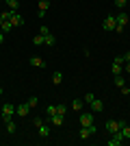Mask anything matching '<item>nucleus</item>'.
Masks as SVG:
<instances>
[{
	"instance_id": "nucleus-4",
	"label": "nucleus",
	"mask_w": 130,
	"mask_h": 146,
	"mask_svg": "<svg viewBox=\"0 0 130 146\" xmlns=\"http://www.w3.org/2000/svg\"><path fill=\"white\" fill-rule=\"evenodd\" d=\"M122 127H124V120H108V122H106V131H108L111 135L117 133Z\"/></svg>"
},
{
	"instance_id": "nucleus-22",
	"label": "nucleus",
	"mask_w": 130,
	"mask_h": 146,
	"mask_svg": "<svg viewBox=\"0 0 130 146\" xmlns=\"http://www.w3.org/2000/svg\"><path fill=\"white\" fill-rule=\"evenodd\" d=\"M7 131H9V133H15V131H18V124H15L13 120H9L7 122Z\"/></svg>"
},
{
	"instance_id": "nucleus-24",
	"label": "nucleus",
	"mask_w": 130,
	"mask_h": 146,
	"mask_svg": "<svg viewBox=\"0 0 130 146\" xmlns=\"http://www.w3.org/2000/svg\"><path fill=\"white\" fill-rule=\"evenodd\" d=\"M33 44H35V46H43V35H41V33L33 37Z\"/></svg>"
},
{
	"instance_id": "nucleus-34",
	"label": "nucleus",
	"mask_w": 130,
	"mask_h": 146,
	"mask_svg": "<svg viewBox=\"0 0 130 146\" xmlns=\"http://www.w3.org/2000/svg\"><path fill=\"white\" fill-rule=\"evenodd\" d=\"M5 44V33H0V46Z\"/></svg>"
},
{
	"instance_id": "nucleus-15",
	"label": "nucleus",
	"mask_w": 130,
	"mask_h": 146,
	"mask_svg": "<svg viewBox=\"0 0 130 146\" xmlns=\"http://www.w3.org/2000/svg\"><path fill=\"white\" fill-rule=\"evenodd\" d=\"M31 66H35V68H46V61H43L41 57H31Z\"/></svg>"
},
{
	"instance_id": "nucleus-16",
	"label": "nucleus",
	"mask_w": 130,
	"mask_h": 146,
	"mask_svg": "<svg viewBox=\"0 0 130 146\" xmlns=\"http://www.w3.org/2000/svg\"><path fill=\"white\" fill-rule=\"evenodd\" d=\"M113 83H115V87H124L126 85V79L122 76V74H115V76H113Z\"/></svg>"
},
{
	"instance_id": "nucleus-18",
	"label": "nucleus",
	"mask_w": 130,
	"mask_h": 146,
	"mask_svg": "<svg viewBox=\"0 0 130 146\" xmlns=\"http://www.w3.org/2000/svg\"><path fill=\"white\" fill-rule=\"evenodd\" d=\"M37 131H39V135H41V137H48V135H50V127L46 124V122H43V124L37 129Z\"/></svg>"
},
{
	"instance_id": "nucleus-27",
	"label": "nucleus",
	"mask_w": 130,
	"mask_h": 146,
	"mask_svg": "<svg viewBox=\"0 0 130 146\" xmlns=\"http://www.w3.org/2000/svg\"><path fill=\"white\" fill-rule=\"evenodd\" d=\"M115 5H117V9H124L126 5H128V0H113Z\"/></svg>"
},
{
	"instance_id": "nucleus-30",
	"label": "nucleus",
	"mask_w": 130,
	"mask_h": 146,
	"mask_svg": "<svg viewBox=\"0 0 130 146\" xmlns=\"http://www.w3.org/2000/svg\"><path fill=\"white\" fill-rule=\"evenodd\" d=\"M54 113H56V107H54V105H48V118L54 116Z\"/></svg>"
},
{
	"instance_id": "nucleus-21",
	"label": "nucleus",
	"mask_w": 130,
	"mask_h": 146,
	"mask_svg": "<svg viewBox=\"0 0 130 146\" xmlns=\"http://www.w3.org/2000/svg\"><path fill=\"white\" fill-rule=\"evenodd\" d=\"M11 22H9V20H7V22H2V24H0V31H2V33H11Z\"/></svg>"
},
{
	"instance_id": "nucleus-20",
	"label": "nucleus",
	"mask_w": 130,
	"mask_h": 146,
	"mask_svg": "<svg viewBox=\"0 0 130 146\" xmlns=\"http://www.w3.org/2000/svg\"><path fill=\"white\" fill-rule=\"evenodd\" d=\"M52 83H54V85H61L63 83V74L61 72H52Z\"/></svg>"
},
{
	"instance_id": "nucleus-36",
	"label": "nucleus",
	"mask_w": 130,
	"mask_h": 146,
	"mask_svg": "<svg viewBox=\"0 0 130 146\" xmlns=\"http://www.w3.org/2000/svg\"><path fill=\"white\" fill-rule=\"evenodd\" d=\"M0 96H2V85H0Z\"/></svg>"
},
{
	"instance_id": "nucleus-9",
	"label": "nucleus",
	"mask_w": 130,
	"mask_h": 146,
	"mask_svg": "<svg viewBox=\"0 0 130 146\" xmlns=\"http://www.w3.org/2000/svg\"><path fill=\"white\" fill-rule=\"evenodd\" d=\"M115 18H117V24H119V26H128V22H130V15H128V13H126V11L117 13Z\"/></svg>"
},
{
	"instance_id": "nucleus-5",
	"label": "nucleus",
	"mask_w": 130,
	"mask_h": 146,
	"mask_svg": "<svg viewBox=\"0 0 130 146\" xmlns=\"http://www.w3.org/2000/svg\"><path fill=\"white\" fill-rule=\"evenodd\" d=\"M115 26H117V18H115V15H106L104 22H102V29L104 31H115Z\"/></svg>"
},
{
	"instance_id": "nucleus-32",
	"label": "nucleus",
	"mask_w": 130,
	"mask_h": 146,
	"mask_svg": "<svg viewBox=\"0 0 130 146\" xmlns=\"http://www.w3.org/2000/svg\"><path fill=\"white\" fill-rule=\"evenodd\" d=\"M124 31H126V26H119V24L115 26V33H124Z\"/></svg>"
},
{
	"instance_id": "nucleus-23",
	"label": "nucleus",
	"mask_w": 130,
	"mask_h": 146,
	"mask_svg": "<svg viewBox=\"0 0 130 146\" xmlns=\"http://www.w3.org/2000/svg\"><path fill=\"white\" fill-rule=\"evenodd\" d=\"M9 18H11V11H9V9H7V11H0V24H2V22H7Z\"/></svg>"
},
{
	"instance_id": "nucleus-11",
	"label": "nucleus",
	"mask_w": 130,
	"mask_h": 146,
	"mask_svg": "<svg viewBox=\"0 0 130 146\" xmlns=\"http://www.w3.org/2000/svg\"><path fill=\"white\" fill-rule=\"evenodd\" d=\"M48 122H52L54 127H61L63 122H65V116H61V113H54V116H50V118H48Z\"/></svg>"
},
{
	"instance_id": "nucleus-6",
	"label": "nucleus",
	"mask_w": 130,
	"mask_h": 146,
	"mask_svg": "<svg viewBox=\"0 0 130 146\" xmlns=\"http://www.w3.org/2000/svg\"><path fill=\"white\" fill-rule=\"evenodd\" d=\"M9 22H11V26H13V29H18V26H22V24H24V15H22L20 11H15V13H11Z\"/></svg>"
},
{
	"instance_id": "nucleus-7",
	"label": "nucleus",
	"mask_w": 130,
	"mask_h": 146,
	"mask_svg": "<svg viewBox=\"0 0 130 146\" xmlns=\"http://www.w3.org/2000/svg\"><path fill=\"white\" fill-rule=\"evenodd\" d=\"M89 105H91V111H93V113H102V111H104V103H102L100 98H93Z\"/></svg>"
},
{
	"instance_id": "nucleus-35",
	"label": "nucleus",
	"mask_w": 130,
	"mask_h": 146,
	"mask_svg": "<svg viewBox=\"0 0 130 146\" xmlns=\"http://www.w3.org/2000/svg\"><path fill=\"white\" fill-rule=\"evenodd\" d=\"M126 61H130V52H126V55H124V63H126Z\"/></svg>"
},
{
	"instance_id": "nucleus-12",
	"label": "nucleus",
	"mask_w": 130,
	"mask_h": 146,
	"mask_svg": "<svg viewBox=\"0 0 130 146\" xmlns=\"http://www.w3.org/2000/svg\"><path fill=\"white\" fill-rule=\"evenodd\" d=\"M50 9V0H39V18H43V15H46V11H48Z\"/></svg>"
},
{
	"instance_id": "nucleus-8",
	"label": "nucleus",
	"mask_w": 130,
	"mask_h": 146,
	"mask_svg": "<svg viewBox=\"0 0 130 146\" xmlns=\"http://www.w3.org/2000/svg\"><path fill=\"white\" fill-rule=\"evenodd\" d=\"M28 111H31V105H28V103H22V105L15 107V113H18L20 118H26V116H28Z\"/></svg>"
},
{
	"instance_id": "nucleus-25",
	"label": "nucleus",
	"mask_w": 130,
	"mask_h": 146,
	"mask_svg": "<svg viewBox=\"0 0 130 146\" xmlns=\"http://www.w3.org/2000/svg\"><path fill=\"white\" fill-rule=\"evenodd\" d=\"M26 103L31 105V109H33V107H35V105L39 103V98H37V96H31V98H28V100H26Z\"/></svg>"
},
{
	"instance_id": "nucleus-37",
	"label": "nucleus",
	"mask_w": 130,
	"mask_h": 146,
	"mask_svg": "<svg viewBox=\"0 0 130 146\" xmlns=\"http://www.w3.org/2000/svg\"><path fill=\"white\" fill-rule=\"evenodd\" d=\"M0 113H2V107H0Z\"/></svg>"
},
{
	"instance_id": "nucleus-3",
	"label": "nucleus",
	"mask_w": 130,
	"mask_h": 146,
	"mask_svg": "<svg viewBox=\"0 0 130 146\" xmlns=\"http://www.w3.org/2000/svg\"><path fill=\"white\" fill-rule=\"evenodd\" d=\"M95 133H98L95 124H91V127H80V140H89V137H93Z\"/></svg>"
},
{
	"instance_id": "nucleus-33",
	"label": "nucleus",
	"mask_w": 130,
	"mask_h": 146,
	"mask_svg": "<svg viewBox=\"0 0 130 146\" xmlns=\"http://www.w3.org/2000/svg\"><path fill=\"white\" fill-rule=\"evenodd\" d=\"M122 94H130V87H128V85H124V87H122Z\"/></svg>"
},
{
	"instance_id": "nucleus-10",
	"label": "nucleus",
	"mask_w": 130,
	"mask_h": 146,
	"mask_svg": "<svg viewBox=\"0 0 130 146\" xmlns=\"http://www.w3.org/2000/svg\"><path fill=\"white\" fill-rule=\"evenodd\" d=\"M119 144H124V137H122V133H113L111 135V140H108V146H119Z\"/></svg>"
},
{
	"instance_id": "nucleus-17",
	"label": "nucleus",
	"mask_w": 130,
	"mask_h": 146,
	"mask_svg": "<svg viewBox=\"0 0 130 146\" xmlns=\"http://www.w3.org/2000/svg\"><path fill=\"white\" fill-rule=\"evenodd\" d=\"M43 44H46V46H54V44H56V37L52 35V33H48V35H43Z\"/></svg>"
},
{
	"instance_id": "nucleus-13",
	"label": "nucleus",
	"mask_w": 130,
	"mask_h": 146,
	"mask_svg": "<svg viewBox=\"0 0 130 146\" xmlns=\"http://www.w3.org/2000/svg\"><path fill=\"white\" fill-rule=\"evenodd\" d=\"M5 2H7V7H9V11H11V13L20 11V2H18V0H5Z\"/></svg>"
},
{
	"instance_id": "nucleus-2",
	"label": "nucleus",
	"mask_w": 130,
	"mask_h": 146,
	"mask_svg": "<svg viewBox=\"0 0 130 146\" xmlns=\"http://www.w3.org/2000/svg\"><path fill=\"white\" fill-rule=\"evenodd\" d=\"M78 122H80V127H91L93 124V111H80Z\"/></svg>"
},
{
	"instance_id": "nucleus-19",
	"label": "nucleus",
	"mask_w": 130,
	"mask_h": 146,
	"mask_svg": "<svg viewBox=\"0 0 130 146\" xmlns=\"http://www.w3.org/2000/svg\"><path fill=\"white\" fill-rule=\"evenodd\" d=\"M119 133H122V137H124V140H130V127L126 124V122H124V127L119 129Z\"/></svg>"
},
{
	"instance_id": "nucleus-29",
	"label": "nucleus",
	"mask_w": 130,
	"mask_h": 146,
	"mask_svg": "<svg viewBox=\"0 0 130 146\" xmlns=\"http://www.w3.org/2000/svg\"><path fill=\"white\" fill-rule=\"evenodd\" d=\"M93 98H95V94H93V92H89V94H85V103H91Z\"/></svg>"
},
{
	"instance_id": "nucleus-28",
	"label": "nucleus",
	"mask_w": 130,
	"mask_h": 146,
	"mask_svg": "<svg viewBox=\"0 0 130 146\" xmlns=\"http://www.w3.org/2000/svg\"><path fill=\"white\" fill-rule=\"evenodd\" d=\"M41 124H43V120H41V118H33V127H35V129H39Z\"/></svg>"
},
{
	"instance_id": "nucleus-1",
	"label": "nucleus",
	"mask_w": 130,
	"mask_h": 146,
	"mask_svg": "<svg viewBox=\"0 0 130 146\" xmlns=\"http://www.w3.org/2000/svg\"><path fill=\"white\" fill-rule=\"evenodd\" d=\"M13 113H15V105H11V103H5L2 105V120L5 122H9V120H13Z\"/></svg>"
},
{
	"instance_id": "nucleus-26",
	"label": "nucleus",
	"mask_w": 130,
	"mask_h": 146,
	"mask_svg": "<svg viewBox=\"0 0 130 146\" xmlns=\"http://www.w3.org/2000/svg\"><path fill=\"white\" fill-rule=\"evenodd\" d=\"M56 113H61V116H65V113H67V109H65V105H56Z\"/></svg>"
},
{
	"instance_id": "nucleus-14",
	"label": "nucleus",
	"mask_w": 130,
	"mask_h": 146,
	"mask_svg": "<svg viewBox=\"0 0 130 146\" xmlns=\"http://www.w3.org/2000/svg\"><path fill=\"white\" fill-rule=\"evenodd\" d=\"M82 105H85V100H80V98H74V100H72V109L80 113V111H82Z\"/></svg>"
},
{
	"instance_id": "nucleus-31",
	"label": "nucleus",
	"mask_w": 130,
	"mask_h": 146,
	"mask_svg": "<svg viewBox=\"0 0 130 146\" xmlns=\"http://www.w3.org/2000/svg\"><path fill=\"white\" fill-rule=\"evenodd\" d=\"M39 33H41V35H48L50 31H48V26H41V29H39Z\"/></svg>"
}]
</instances>
